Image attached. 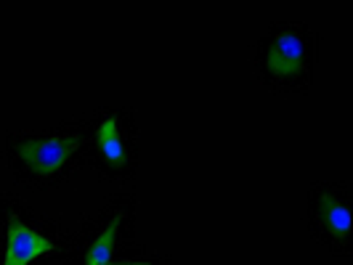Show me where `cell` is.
Instances as JSON below:
<instances>
[{"instance_id":"8","label":"cell","mask_w":353,"mask_h":265,"mask_svg":"<svg viewBox=\"0 0 353 265\" xmlns=\"http://www.w3.org/2000/svg\"><path fill=\"white\" fill-rule=\"evenodd\" d=\"M104 265H114V263H104Z\"/></svg>"},{"instance_id":"6","label":"cell","mask_w":353,"mask_h":265,"mask_svg":"<svg viewBox=\"0 0 353 265\" xmlns=\"http://www.w3.org/2000/svg\"><path fill=\"white\" fill-rule=\"evenodd\" d=\"M123 226V215L117 212L109 223L104 226V231L93 239L90 249L85 252V265H104L112 263V255H114V242H117V231Z\"/></svg>"},{"instance_id":"5","label":"cell","mask_w":353,"mask_h":265,"mask_svg":"<svg viewBox=\"0 0 353 265\" xmlns=\"http://www.w3.org/2000/svg\"><path fill=\"white\" fill-rule=\"evenodd\" d=\"M96 141H99L101 159H104L109 167H114V170L125 167V159H128V146H125V138H123V133H120V120H117V114L106 117L104 123H101Z\"/></svg>"},{"instance_id":"7","label":"cell","mask_w":353,"mask_h":265,"mask_svg":"<svg viewBox=\"0 0 353 265\" xmlns=\"http://www.w3.org/2000/svg\"><path fill=\"white\" fill-rule=\"evenodd\" d=\"M123 265H152V263H143V260H128V263Z\"/></svg>"},{"instance_id":"4","label":"cell","mask_w":353,"mask_h":265,"mask_svg":"<svg viewBox=\"0 0 353 265\" xmlns=\"http://www.w3.org/2000/svg\"><path fill=\"white\" fill-rule=\"evenodd\" d=\"M314 207H316L319 226L324 229V233L335 242H348L351 236V210H348V202L343 196H337L330 189H321L314 199Z\"/></svg>"},{"instance_id":"2","label":"cell","mask_w":353,"mask_h":265,"mask_svg":"<svg viewBox=\"0 0 353 265\" xmlns=\"http://www.w3.org/2000/svg\"><path fill=\"white\" fill-rule=\"evenodd\" d=\"M80 141L77 138H30V141L17 143V165L30 173L32 178H51L61 167H67L72 154L77 151Z\"/></svg>"},{"instance_id":"3","label":"cell","mask_w":353,"mask_h":265,"mask_svg":"<svg viewBox=\"0 0 353 265\" xmlns=\"http://www.w3.org/2000/svg\"><path fill=\"white\" fill-rule=\"evenodd\" d=\"M53 249V242L46 239L40 231L30 229L21 223L17 215L8 220V244H6V260L3 265H30L32 260L48 255Z\"/></svg>"},{"instance_id":"1","label":"cell","mask_w":353,"mask_h":265,"mask_svg":"<svg viewBox=\"0 0 353 265\" xmlns=\"http://www.w3.org/2000/svg\"><path fill=\"white\" fill-rule=\"evenodd\" d=\"M308 56H311L308 37L295 27H284L271 37V45H268L263 61L265 74L282 85L298 83L308 74V64H311Z\"/></svg>"}]
</instances>
